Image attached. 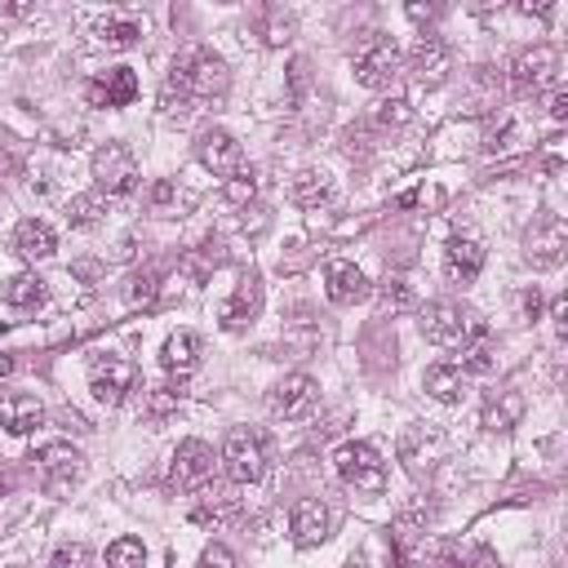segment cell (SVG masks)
Masks as SVG:
<instances>
[{
    "mask_svg": "<svg viewBox=\"0 0 568 568\" xmlns=\"http://www.w3.org/2000/svg\"><path fill=\"white\" fill-rule=\"evenodd\" d=\"M226 84H231V71L213 49H186L169 67V80L160 89V106H164V115L186 120L195 106L217 102L226 93Z\"/></svg>",
    "mask_w": 568,
    "mask_h": 568,
    "instance_id": "6da1fadb",
    "label": "cell"
},
{
    "mask_svg": "<svg viewBox=\"0 0 568 568\" xmlns=\"http://www.w3.org/2000/svg\"><path fill=\"white\" fill-rule=\"evenodd\" d=\"M422 333L444 351H475L488 337V324L462 302H430L422 306Z\"/></svg>",
    "mask_w": 568,
    "mask_h": 568,
    "instance_id": "7a4b0ae2",
    "label": "cell"
},
{
    "mask_svg": "<svg viewBox=\"0 0 568 568\" xmlns=\"http://www.w3.org/2000/svg\"><path fill=\"white\" fill-rule=\"evenodd\" d=\"M222 462H226V475H231L235 484H257V479L266 475V466H271V444H266L262 430L235 426V430H226V439H222Z\"/></svg>",
    "mask_w": 568,
    "mask_h": 568,
    "instance_id": "3957f363",
    "label": "cell"
},
{
    "mask_svg": "<svg viewBox=\"0 0 568 568\" xmlns=\"http://www.w3.org/2000/svg\"><path fill=\"white\" fill-rule=\"evenodd\" d=\"M333 470H337V479L351 484L355 493H382V488H386V462H382L377 448L364 444V439L342 444V448L333 453Z\"/></svg>",
    "mask_w": 568,
    "mask_h": 568,
    "instance_id": "277c9868",
    "label": "cell"
},
{
    "mask_svg": "<svg viewBox=\"0 0 568 568\" xmlns=\"http://www.w3.org/2000/svg\"><path fill=\"white\" fill-rule=\"evenodd\" d=\"M31 462H36V475H40V484H44L49 493H71V488L84 479V453L71 448L67 439L40 444V448L31 453Z\"/></svg>",
    "mask_w": 568,
    "mask_h": 568,
    "instance_id": "5b68a950",
    "label": "cell"
},
{
    "mask_svg": "<svg viewBox=\"0 0 568 568\" xmlns=\"http://www.w3.org/2000/svg\"><path fill=\"white\" fill-rule=\"evenodd\" d=\"M399 67H404V53L390 36H368L355 53V80L364 89H390L399 80Z\"/></svg>",
    "mask_w": 568,
    "mask_h": 568,
    "instance_id": "8992f818",
    "label": "cell"
},
{
    "mask_svg": "<svg viewBox=\"0 0 568 568\" xmlns=\"http://www.w3.org/2000/svg\"><path fill=\"white\" fill-rule=\"evenodd\" d=\"M93 182H98V191H106V195H115V200L133 195L138 182H142L138 155H133L124 142H106V146L93 155Z\"/></svg>",
    "mask_w": 568,
    "mask_h": 568,
    "instance_id": "52a82bcc",
    "label": "cell"
},
{
    "mask_svg": "<svg viewBox=\"0 0 568 568\" xmlns=\"http://www.w3.org/2000/svg\"><path fill=\"white\" fill-rule=\"evenodd\" d=\"M138 382H142V373H138V364L124 359V355H98V359L89 364V390H93L106 408L124 404V399L138 390Z\"/></svg>",
    "mask_w": 568,
    "mask_h": 568,
    "instance_id": "ba28073f",
    "label": "cell"
},
{
    "mask_svg": "<svg viewBox=\"0 0 568 568\" xmlns=\"http://www.w3.org/2000/svg\"><path fill=\"white\" fill-rule=\"evenodd\" d=\"M510 84H515L519 93L555 89V84H559V49L532 44V49L515 53V62H510Z\"/></svg>",
    "mask_w": 568,
    "mask_h": 568,
    "instance_id": "9c48e42d",
    "label": "cell"
},
{
    "mask_svg": "<svg viewBox=\"0 0 568 568\" xmlns=\"http://www.w3.org/2000/svg\"><path fill=\"white\" fill-rule=\"evenodd\" d=\"M320 404V386L306 377V373H288L271 386V413L280 422H306Z\"/></svg>",
    "mask_w": 568,
    "mask_h": 568,
    "instance_id": "30bf717a",
    "label": "cell"
},
{
    "mask_svg": "<svg viewBox=\"0 0 568 568\" xmlns=\"http://www.w3.org/2000/svg\"><path fill=\"white\" fill-rule=\"evenodd\" d=\"M564 248H568V226H564L559 213H541L524 235V253H528L532 266H559Z\"/></svg>",
    "mask_w": 568,
    "mask_h": 568,
    "instance_id": "8fae6325",
    "label": "cell"
},
{
    "mask_svg": "<svg viewBox=\"0 0 568 568\" xmlns=\"http://www.w3.org/2000/svg\"><path fill=\"white\" fill-rule=\"evenodd\" d=\"M195 155H200V164H204L209 173H217V178H235V173L244 169V146H240L226 129H204V133L195 138Z\"/></svg>",
    "mask_w": 568,
    "mask_h": 568,
    "instance_id": "7c38bea8",
    "label": "cell"
},
{
    "mask_svg": "<svg viewBox=\"0 0 568 568\" xmlns=\"http://www.w3.org/2000/svg\"><path fill=\"white\" fill-rule=\"evenodd\" d=\"M213 479V448L204 439H182L173 453V484L178 488H204Z\"/></svg>",
    "mask_w": 568,
    "mask_h": 568,
    "instance_id": "4fadbf2b",
    "label": "cell"
},
{
    "mask_svg": "<svg viewBox=\"0 0 568 568\" xmlns=\"http://www.w3.org/2000/svg\"><path fill=\"white\" fill-rule=\"evenodd\" d=\"M133 98H138V75H133V67H111V71H102L98 80H89V102L102 106V111L129 106Z\"/></svg>",
    "mask_w": 568,
    "mask_h": 568,
    "instance_id": "5bb4252c",
    "label": "cell"
},
{
    "mask_svg": "<svg viewBox=\"0 0 568 568\" xmlns=\"http://www.w3.org/2000/svg\"><path fill=\"white\" fill-rule=\"evenodd\" d=\"M288 528H293V541H297L302 550H311V546L328 541V532H333V510H328L324 501H315V497H311V501H297Z\"/></svg>",
    "mask_w": 568,
    "mask_h": 568,
    "instance_id": "9a60e30c",
    "label": "cell"
},
{
    "mask_svg": "<svg viewBox=\"0 0 568 568\" xmlns=\"http://www.w3.org/2000/svg\"><path fill=\"white\" fill-rule=\"evenodd\" d=\"M484 271V244L475 235H453L444 248V275L453 284H470Z\"/></svg>",
    "mask_w": 568,
    "mask_h": 568,
    "instance_id": "2e32d148",
    "label": "cell"
},
{
    "mask_svg": "<svg viewBox=\"0 0 568 568\" xmlns=\"http://www.w3.org/2000/svg\"><path fill=\"white\" fill-rule=\"evenodd\" d=\"M324 293H328L333 306H355V302L368 297V280H364V271L355 262H333L324 271Z\"/></svg>",
    "mask_w": 568,
    "mask_h": 568,
    "instance_id": "e0dca14e",
    "label": "cell"
},
{
    "mask_svg": "<svg viewBox=\"0 0 568 568\" xmlns=\"http://www.w3.org/2000/svg\"><path fill=\"white\" fill-rule=\"evenodd\" d=\"M40 422H44V404H40L36 395H27V390L0 395V426H4L9 435H31Z\"/></svg>",
    "mask_w": 568,
    "mask_h": 568,
    "instance_id": "ac0fdd59",
    "label": "cell"
},
{
    "mask_svg": "<svg viewBox=\"0 0 568 568\" xmlns=\"http://www.w3.org/2000/svg\"><path fill=\"white\" fill-rule=\"evenodd\" d=\"M448 62H453V53H448V44H444L439 36H417L408 67H413V75H417L422 84H439V80L448 75Z\"/></svg>",
    "mask_w": 568,
    "mask_h": 568,
    "instance_id": "d6986e66",
    "label": "cell"
},
{
    "mask_svg": "<svg viewBox=\"0 0 568 568\" xmlns=\"http://www.w3.org/2000/svg\"><path fill=\"white\" fill-rule=\"evenodd\" d=\"M257 311H262V280L248 271V275H240L235 293L222 302V328H240V324H248Z\"/></svg>",
    "mask_w": 568,
    "mask_h": 568,
    "instance_id": "ffe728a7",
    "label": "cell"
},
{
    "mask_svg": "<svg viewBox=\"0 0 568 568\" xmlns=\"http://www.w3.org/2000/svg\"><path fill=\"white\" fill-rule=\"evenodd\" d=\"M200 355H204V342H200V333H173L164 346H160V364H164V373H173V377H186V373H195L200 368Z\"/></svg>",
    "mask_w": 568,
    "mask_h": 568,
    "instance_id": "44dd1931",
    "label": "cell"
},
{
    "mask_svg": "<svg viewBox=\"0 0 568 568\" xmlns=\"http://www.w3.org/2000/svg\"><path fill=\"white\" fill-rule=\"evenodd\" d=\"M13 248H18L27 262H44V257L58 253V235H53L49 222L27 217V222H18V231H13Z\"/></svg>",
    "mask_w": 568,
    "mask_h": 568,
    "instance_id": "7402d4cb",
    "label": "cell"
},
{
    "mask_svg": "<svg viewBox=\"0 0 568 568\" xmlns=\"http://www.w3.org/2000/svg\"><path fill=\"white\" fill-rule=\"evenodd\" d=\"M422 382H426V395L439 399V404H462V395H466V373H462V364H430Z\"/></svg>",
    "mask_w": 568,
    "mask_h": 568,
    "instance_id": "603a6c76",
    "label": "cell"
},
{
    "mask_svg": "<svg viewBox=\"0 0 568 568\" xmlns=\"http://www.w3.org/2000/svg\"><path fill=\"white\" fill-rule=\"evenodd\" d=\"M288 200H293L297 209L315 213V209H324V204L333 200V182H328L324 173H315V169H302V173L293 178V186H288Z\"/></svg>",
    "mask_w": 568,
    "mask_h": 568,
    "instance_id": "cb8c5ba5",
    "label": "cell"
},
{
    "mask_svg": "<svg viewBox=\"0 0 568 568\" xmlns=\"http://www.w3.org/2000/svg\"><path fill=\"white\" fill-rule=\"evenodd\" d=\"M0 297L13 306V311H36L40 302H44V280L40 275H9L4 284H0Z\"/></svg>",
    "mask_w": 568,
    "mask_h": 568,
    "instance_id": "d4e9b609",
    "label": "cell"
},
{
    "mask_svg": "<svg viewBox=\"0 0 568 568\" xmlns=\"http://www.w3.org/2000/svg\"><path fill=\"white\" fill-rule=\"evenodd\" d=\"M519 417H524V395H519V390H497V395L484 404V426H488V430H510Z\"/></svg>",
    "mask_w": 568,
    "mask_h": 568,
    "instance_id": "484cf974",
    "label": "cell"
},
{
    "mask_svg": "<svg viewBox=\"0 0 568 568\" xmlns=\"http://www.w3.org/2000/svg\"><path fill=\"white\" fill-rule=\"evenodd\" d=\"M102 40H106L111 49H133V44L142 40V18H133V13H111V18L102 22Z\"/></svg>",
    "mask_w": 568,
    "mask_h": 568,
    "instance_id": "4316f807",
    "label": "cell"
},
{
    "mask_svg": "<svg viewBox=\"0 0 568 568\" xmlns=\"http://www.w3.org/2000/svg\"><path fill=\"white\" fill-rule=\"evenodd\" d=\"M106 568H146V546L138 537H115L106 546Z\"/></svg>",
    "mask_w": 568,
    "mask_h": 568,
    "instance_id": "83f0119b",
    "label": "cell"
},
{
    "mask_svg": "<svg viewBox=\"0 0 568 568\" xmlns=\"http://www.w3.org/2000/svg\"><path fill=\"white\" fill-rule=\"evenodd\" d=\"M413 306H417V293H413L408 280H386L382 284V311L399 315V311H413Z\"/></svg>",
    "mask_w": 568,
    "mask_h": 568,
    "instance_id": "f1b7e54d",
    "label": "cell"
},
{
    "mask_svg": "<svg viewBox=\"0 0 568 568\" xmlns=\"http://www.w3.org/2000/svg\"><path fill=\"white\" fill-rule=\"evenodd\" d=\"M102 217V200L98 195H71V204H67V222L71 226H93Z\"/></svg>",
    "mask_w": 568,
    "mask_h": 568,
    "instance_id": "f546056e",
    "label": "cell"
},
{
    "mask_svg": "<svg viewBox=\"0 0 568 568\" xmlns=\"http://www.w3.org/2000/svg\"><path fill=\"white\" fill-rule=\"evenodd\" d=\"M155 293H160V271H138L133 280H129V302L133 306H151L155 302Z\"/></svg>",
    "mask_w": 568,
    "mask_h": 568,
    "instance_id": "4dcf8cb0",
    "label": "cell"
},
{
    "mask_svg": "<svg viewBox=\"0 0 568 568\" xmlns=\"http://www.w3.org/2000/svg\"><path fill=\"white\" fill-rule=\"evenodd\" d=\"M178 399H182L178 386H155V390L146 395V417H151V422H164V417L178 408Z\"/></svg>",
    "mask_w": 568,
    "mask_h": 568,
    "instance_id": "1f68e13d",
    "label": "cell"
},
{
    "mask_svg": "<svg viewBox=\"0 0 568 568\" xmlns=\"http://www.w3.org/2000/svg\"><path fill=\"white\" fill-rule=\"evenodd\" d=\"M253 191H257L253 169H240L235 178H226V182H222V195H226L231 204H248V200H253Z\"/></svg>",
    "mask_w": 568,
    "mask_h": 568,
    "instance_id": "d6a6232c",
    "label": "cell"
},
{
    "mask_svg": "<svg viewBox=\"0 0 568 568\" xmlns=\"http://www.w3.org/2000/svg\"><path fill=\"white\" fill-rule=\"evenodd\" d=\"M49 568H89V546L84 541H62L49 559Z\"/></svg>",
    "mask_w": 568,
    "mask_h": 568,
    "instance_id": "836d02e7",
    "label": "cell"
},
{
    "mask_svg": "<svg viewBox=\"0 0 568 568\" xmlns=\"http://www.w3.org/2000/svg\"><path fill=\"white\" fill-rule=\"evenodd\" d=\"M408 120H413V106L404 98H390V102L377 106V124H390L395 129V124H408Z\"/></svg>",
    "mask_w": 568,
    "mask_h": 568,
    "instance_id": "e575fe53",
    "label": "cell"
},
{
    "mask_svg": "<svg viewBox=\"0 0 568 568\" xmlns=\"http://www.w3.org/2000/svg\"><path fill=\"white\" fill-rule=\"evenodd\" d=\"M195 568H240V559L222 546V541H213V546H204V555H200V564Z\"/></svg>",
    "mask_w": 568,
    "mask_h": 568,
    "instance_id": "d590c367",
    "label": "cell"
},
{
    "mask_svg": "<svg viewBox=\"0 0 568 568\" xmlns=\"http://www.w3.org/2000/svg\"><path fill=\"white\" fill-rule=\"evenodd\" d=\"M288 31H293V18H288V13H271V22H266V44H284Z\"/></svg>",
    "mask_w": 568,
    "mask_h": 568,
    "instance_id": "8d00e7d4",
    "label": "cell"
},
{
    "mask_svg": "<svg viewBox=\"0 0 568 568\" xmlns=\"http://www.w3.org/2000/svg\"><path fill=\"white\" fill-rule=\"evenodd\" d=\"M151 204H155V213H169V209L178 204V191H173V182H155V186H151Z\"/></svg>",
    "mask_w": 568,
    "mask_h": 568,
    "instance_id": "74e56055",
    "label": "cell"
},
{
    "mask_svg": "<svg viewBox=\"0 0 568 568\" xmlns=\"http://www.w3.org/2000/svg\"><path fill=\"white\" fill-rule=\"evenodd\" d=\"M18 164V151H13V138H4L0 133V173H9Z\"/></svg>",
    "mask_w": 568,
    "mask_h": 568,
    "instance_id": "f35d334b",
    "label": "cell"
},
{
    "mask_svg": "<svg viewBox=\"0 0 568 568\" xmlns=\"http://www.w3.org/2000/svg\"><path fill=\"white\" fill-rule=\"evenodd\" d=\"M550 120H568V93L564 89L550 93Z\"/></svg>",
    "mask_w": 568,
    "mask_h": 568,
    "instance_id": "ab89813d",
    "label": "cell"
},
{
    "mask_svg": "<svg viewBox=\"0 0 568 568\" xmlns=\"http://www.w3.org/2000/svg\"><path fill=\"white\" fill-rule=\"evenodd\" d=\"M564 315H568V302H564V297H555V306H550V320H555V328H559V333H564V324H568Z\"/></svg>",
    "mask_w": 568,
    "mask_h": 568,
    "instance_id": "60d3db41",
    "label": "cell"
},
{
    "mask_svg": "<svg viewBox=\"0 0 568 568\" xmlns=\"http://www.w3.org/2000/svg\"><path fill=\"white\" fill-rule=\"evenodd\" d=\"M524 311H528V315H532V320H537V311H541V293H537V288H532V293H528V297H524Z\"/></svg>",
    "mask_w": 568,
    "mask_h": 568,
    "instance_id": "b9f144b4",
    "label": "cell"
},
{
    "mask_svg": "<svg viewBox=\"0 0 568 568\" xmlns=\"http://www.w3.org/2000/svg\"><path fill=\"white\" fill-rule=\"evenodd\" d=\"M519 13H528V18H532V13H537V18H550V4H519Z\"/></svg>",
    "mask_w": 568,
    "mask_h": 568,
    "instance_id": "7bdbcfd3",
    "label": "cell"
},
{
    "mask_svg": "<svg viewBox=\"0 0 568 568\" xmlns=\"http://www.w3.org/2000/svg\"><path fill=\"white\" fill-rule=\"evenodd\" d=\"M9 368H13V359H9V355H0V373H9Z\"/></svg>",
    "mask_w": 568,
    "mask_h": 568,
    "instance_id": "ee69618b",
    "label": "cell"
}]
</instances>
